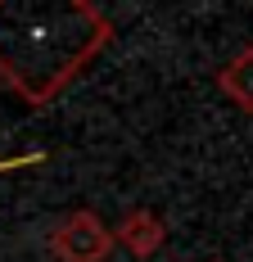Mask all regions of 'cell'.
I'll list each match as a JSON object with an SVG mask.
<instances>
[{"instance_id": "1", "label": "cell", "mask_w": 253, "mask_h": 262, "mask_svg": "<svg viewBox=\"0 0 253 262\" xmlns=\"http://www.w3.org/2000/svg\"><path fill=\"white\" fill-rule=\"evenodd\" d=\"M113 41V18L91 0L5 5L0 0V81L41 108Z\"/></svg>"}, {"instance_id": "2", "label": "cell", "mask_w": 253, "mask_h": 262, "mask_svg": "<svg viewBox=\"0 0 253 262\" xmlns=\"http://www.w3.org/2000/svg\"><path fill=\"white\" fill-rule=\"evenodd\" d=\"M46 249H50L54 262H109L113 231L95 208H73L50 226Z\"/></svg>"}, {"instance_id": "3", "label": "cell", "mask_w": 253, "mask_h": 262, "mask_svg": "<svg viewBox=\"0 0 253 262\" xmlns=\"http://www.w3.org/2000/svg\"><path fill=\"white\" fill-rule=\"evenodd\" d=\"M113 244L122 249L126 258L150 262L154 253L167 244V222H163L158 212H150V208H131V212H122V222L113 226Z\"/></svg>"}, {"instance_id": "4", "label": "cell", "mask_w": 253, "mask_h": 262, "mask_svg": "<svg viewBox=\"0 0 253 262\" xmlns=\"http://www.w3.org/2000/svg\"><path fill=\"white\" fill-rule=\"evenodd\" d=\"M217 91H222L235 108L253 113V46L235 50L226 63H222V73H217Z\"/></svg>"}, {"instance_id": "5", "label": "cell", "mask_w": 253, "mask_h": 262, "mask_svg": "<svg viewBox=\"0 0 253 262\" xmlns=\"http://www.w3.org/2000/svg\"><path fill=\"white\" fill-rule=\"evenodd\" d=\"M46 163V154L36 149V154H14V158H0V177L5 172H23V167H41Z\"/></svg>"}, {"instance_id": "6", "label": "cell", "mask_w": 253, "mask_h": 262, "mask_svg": "<svg viewBox=\"0 0 253 262\" xmlns=\"http://www.w3.org/2000/svg\"><path fill=\"white\" fill-rule=\"evenodd\" d=\"M213 262H222V258H213Z\"/></svg>"}]
</instances>
